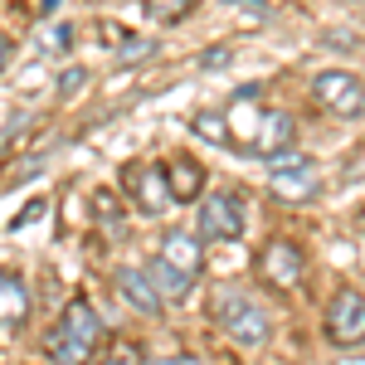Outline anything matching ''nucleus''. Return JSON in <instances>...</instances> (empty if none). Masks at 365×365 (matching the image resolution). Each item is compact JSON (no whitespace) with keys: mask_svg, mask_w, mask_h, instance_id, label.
<instances>
[{"mask_svg":"<svg viewBox=\"0 0 365 365\" xmlns=\"http://www.w3.org/2000/svg\"><path fill=\"white\" fill-rule=\"evenodd\" d=\"M258 282H268L273 292H292L297 282H302V273H307V253H302V244H292V239H273L268 249L258 253Z\"/></svg>","mask_w":365,"mask_h":365,"instance_id":"obj_10","label":"nucleus"},{"mask_svg":"<svg viewBox=\"0 0 365 365\" xmlns=\"http://www.w3.org/2000/svg\"><path fill=\"white\" fill-rule=\"evenodd\" d=\"M141 5H146V15H151L156 25H180V20L195 15L200 0H141Z\"/></svg>","mask_w":365,"mask_h":365,"instance_id":"obj_17","label":"nucleus"},{"mask_svg":"<svg viewBox=\"0 0 365 365\" xmlns=\"http://www.w3.org/2000/svg\"><path fill=\"white\" fill-rule=\"evenodd\" d=\"M331 365H365V356H336Z\"/></svg>","mask_w":365,"mask_h":365,"instance_id":"obj_24","label":"nucleus"},{"mask_svg":"<svg viewBox=\"0 0 365 365\" xmlns=\"http://www.w3.org/2000/svg\"><path fill=\"white\" fill-rule=\"evenodd\" d=\"M113 282H117L122 302H127L132 312H141V317H161V312H166L161 292H156V287H151V278H146V268H132V263H127V268H117Z\"/></svg>","mask_w":365,"mask_h":365,"instance_id":"obj_11","label":"nucleus"},{"mask_svg":"<svg viewBox=\"0 0 365 365\" xmlns=\"http://www.w3.org/2000/svg\"><path fill=\"white\" fill-rule=\"evenodd\" d=\"M103 341V317L93 312L88 297H73L68 307L54 317V327L44 331V356L54 365H88Z\"/></svg>","mask_w":365,"mask_h":365,"instance_id":"obj_2","label":"nucleus"},{"mask_svg":"<svg viewBox=\"0 0 365 365\" xmlns=\"http://www.w3.org/2000/svg\"><path fill=\"white\" fill-rule=\"evenodd\" d=\"M98 44H113V54L122 58V63H137V58L156 54V39L127 34V29H117V25H98Z\"/></svg>","mask_w":365,"mask_h":365,"instance_id":"obj_16","label":"nucleus"},{"mask_svg":"<svg viewBox=\"0 0 365 365\" xmlns=\"http://www.w3.org/2000/svg\"><path fill=\"white\" fill-rule=\"evenodd\" d=\"M292 137H297V122H292V113H287V108H268V117H263V132H258V141H253V156L278 161V156H287V151H292Z\"/></svg>","mask_w":365,"mask_h":365,"instance_id":"obj_12","label":"nucleus"},{"mask_svg":"<svg viewBox=\"0 0 365 365\" xmlns=\"http://www.w3.org/2000/svg\"><path fill=\"white\" fill-rule=\"evenodd\" d=\"M268 195L282 200V205H312L322 195V166L312 156H278L268 166Z\"/></svg>","mask_w":365,"mask_h":365,"instance_id":"obj_5","label":"nucleus"},{"mask_svg":"<svg viewBox=\"0 0 365 365\" xmlns=\"http://www.w3.org/2000/svg\"><path fill=\"white\" fill-rule=\"evenodd\" d=\"M190 132H200L205 141H225V117L215 113V108H200V113L190 117Z\"/></svg>","mask_w":365,"mask_h":365,"instance_id":"obj_20","label":"nucleus"},{"mask_svg":"<svg viewBox=\"0 0 365 365\" xmlns=\"http://www.w3.org/2000/svg\"><path fill=\"white\" fill-rule=\"evenodd\" d=\"M29 322V287L20 273H10V268H0V336H10V331H20Z\"/></svg>","mask_w":365,"mask_h":365,"instance_id":"obj_13","label":"nucleus"},{"mask_svg":"<svg viewBox=\"0 0 365 365\" xmlns=\"http://www.w3.org/2000/svg\"><path fill=\"white\" fill-rule=\"evenodd\" d=\"M29 44H34V54H39V58H63L68 49H73V25H68V20H54V15H44Z\"/></svg>","mask_w":365,"mask_h":365,"instance_id":"obj_15","label":"nucleus"},{"mask_svg":"<svg viewBox=\"0 0 365 365\" xmlns=\"http://www.w3.org/2000/svg\"><path fill=\"white\" fill-rule=\"evenodd\" d=\"M327 341L336 351H356L365 346V292L361 287H341L336 297L327 302Z\"/></svg>","mask_w":365,"mask_h":365,"instance_id":"obj_7","label":"nucleus"},{"mask_svg":"<svg viewBox=\"0 0 365 365\" xmlns=\"http://www.w3.org/2000/svg\"><path fill=\"white\" fill-rule=\"evenodd\" d=\"M117 185H122V195L132 200V210H137L141 220H161L170 205V185H166V170L151 166V161H127L122 175H117Z\"/></svg>","mask_w":365,"mask_h":365,"instance_id":"obj_4","label":"nucleus"},{"mask_svg":"<svg viewBox=\"0 0 365 365\" xmlns=\"http://www.w3.org/2000/svg\"><path fill=\"white\" fill-rule=\"evenodd\" d=\"M200 273H205V249H200V239L185 234V229H166L161 244H156V253H151V263H146V278L161 292V302H185V297L195 292Z\"/></svg>","mask_w":365,"mask_h":365,"instance_id":"obj_1","label":"nucleus"},{"mask_svg":"<svg viewBox=\"0 0 365 365\" xmlns=\"http://www.w3.org/2000/svg\"><path fill=\"white\" fill-rule=\"evenodd\" d=\"M10 63H15V39H10V34L0 29V73H5Z\"/></svg>","mask_w":365,"mask_h":365,"instance_id":"obj_21","label":"nucleus"},{"mask_svg":"<svg viewBox=\"0 0 365 365\" xmlns=\"http://www.w3.org/2000/svg\"><path fill=\"white\" fill-rule=\"evenodd\" d=\"M205 68H225L229 63V49H205V58H200Z\"/></svg>","mask_w":365,"mask_h":365,"instance_id":"obj_22","label":"nucleus"},{"mask_svg":"<svg viewBox=\"0 0 365 365\" xmlns=\"http://www.w3.org/2000/svg\"><path fill=\"white\" fill-rule=\"evenodd\" d=\"M215 327H220L234 346H244V351H258V346H268V336H273L268 307H263L253 292L234 287V282L215 292Z\"/></svg>","mask_w":365,"mask_h":365,"instance_id":"obj_3","label":"nucleus"},{"mask_svg":"<svg viewBox=\"0 0 365 365\" xmlns=\"http://www.w3.org/2000/svg\"><path fill=\"white\" fill-rule=\"evenodd\" d=\"M244 229H249V210H244L239 190L200 195V234H205V239L234 244V239H244Z\"/></svg>","mask_w":365,"mask_h":365,"instance_id":"obj_8","label":"nucleus"},{"mask_svg":"<svg viewBox=\"0 0 365 365\" xmlns=\"http://www.w3.org/2000/svg\"><path fill=\"white\" fill-rule=\"evenodd\" d=\"M98 365H146V351H141L132 336H113L103 346V361Z\"/></svg>","mask_w":365,"mask_h":365,"instance_id":"obj_18","label":"nucleus"},{"mask_svg":"<svg viewBox=\"0 0 365 365\" xmlns=\"http://www.w3.org/2000/svg\"><path fill=\"white\" fill-rule=\"evenodd\" d=\"M151 365H200L195 356H161V361H151Z\"/></svg>","mask_w":365,"mask_h":365,"instance_id":"obj_23","label":"nucleus"},{"mask_svg":"<svg viewBox=\"0 0 365 365\" xmlns=\"http://www.w3.org/2000/svg\"><path fill=\"white\" fill-rule=\"evenodd\" d=\"M234 5H253V10H258V5H268V0H234Z\"/></svg>","mask_w":365,"mask_h":365,"instance_id":"obj_25","label":"nucleus"},{"mask_svg":"<svg viewBox=\"0 0 365 365\" xmlns=\"http://www.w3.org/2000/svg\"><path fill=\"white\" fill-rule=\"evenodd\" d=\"M54 5H58V0H44V15H54Z\"/></svg>","mask_w":365,"mask_h":365,"instance_id":"obj_26","label":"nucleus"},{"mask_svg":"<svg viewBox=\"0 0 365 365\" xmlns=\"http://www.w3.org/2000/svg\"><path fill=\"white\" fill-rule=\"evenodd\" d=\"M356 220H361V229H365V205H361V215H356Z\"/></svg>","mask_w":365,"mask_h":365,"instance_id":"obj_27","label":"nucleus"},{"mask_svg":"<svg viewBox=\"0 0 365 365\" xmlns=\"http://www.w3.org/2000/svg\"><path fill=\"white\" fill-rule=\"evenodd\" d=\"M312 98H317V108H327L341 122L365 117V78L351 73V68H322L312 78Z\"/></svg>","mask_w":365,"mask_h":365,"instance_id":"obj_6","label":"nucleus"},{"mask_svg":"<svg viewBox=\"0 0 365 365\" xmlns=\"http://www.w3.org/2000/svg\"><path fill=\"white\" fill-rule=\"evenodd\" d=\"M88 83H93V68H83V63H68V68L54 78V93H58V98H73V93H78V88H88Z\"/></svg>","mask_w":365,"mask_h":365,"instance_id":"obj_19","label":"nucleus"},{"mask_svg":"<svg viewBox=\"0 0 365 365\" xmlns=\"http://www.w3.org/2000/svg\"><path fill=\"white\" fill-rule=\"evenodd\" d=\"M166 185H170V200L190 205V200L205 195V166H200L195 156H175L166 166Z\"/></svg>","mask_w":365,"mask_h":365,"instance_id":"obj_14","label":"nucleus"},{"mask_svg":"<svg viewBox=\"0 0 365 365\" xmlns=\"http://www.w3.org/2000/svg\"><path fill=\"white\" fill-rule=\"evenodd\" d=\"M220 117H225V146H239L244 156H253V141L263 132V117H268V108L258 103V88H239Z\"/></svg>","mask_w":365,"mask_h":365,"instance_id":"obj_9","label":"nucleus"}]
</instances>
